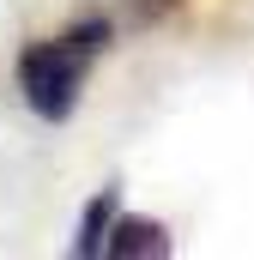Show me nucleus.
<instances>
[{"instance_id":"f03ea898","label":"nucleus","mask_w":254,"mask_h":260,"mask_svg":"<svg viewBox=\"0 0 254 260\" xmlns=\"http://www.w3.org/2000/svg\"><path fill=\"white\" fill-rule=\"evenodd\" d=\"M103 254L109 260H164L176 254V242H170V230L157 224V218H127V212H115V224H109V236H103Z\"/></svg>"},{"instance_id":"7ed1b4c3","label":"nucleus","mask_w":254,"mask_h":260,"mask_svg":"<svg viewBox=\"0 0 254 260\" xmlns=\"http://www.w3.org/2000/svg\"><path fill=\"white\" fill-rule=\"evenodd\" d=\"M115 212H121V194H115V188H103V194L85 206V218H79V236H73V254H79V260H103V236H109Z\"/></svg>"},{"instance_id":"f257e3e1","label":"nucleus","mask_w":254,"mask_h":260,"mask_svg":"<svg viewBox=\"0 0 254 260\" xmlns=\"http://www.w3.org/2000/svg\"><path fill=\"white\" fill-rule=\"evenodd\" d=\"M109 43H115V18H109V12L73 18L55 37L24 43V49H18V67H12L24 109H30L37 121H49V127L73 121V109H79V97H85V79H91V67L103 61Z\"/></svg>"}]
</instances>
